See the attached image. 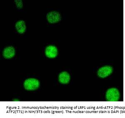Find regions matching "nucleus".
<instances>
[{
  "label": "nucleus",
  "mask_w": 125,
  "mask_h": 118,
  "mask_svg": "<svg viewBox=\"0 0 125 118\" xmlns=\"http://www.w3.org/2000/svg\"><path fill=\"white\" fill-rule=\"evenodd\" d=\"M40 82L35 78L27 79L23 83V87L25 90L28 91H34L39 88Z\"/></svg>",
  "instance_id": "f257e3e1"
},
{
  "label": "nucleus",
  "mask_w": 125,
  "mask_h": 118,
  "mask_svg": "<svg viewBox=\"0 0 125 118\" xmlns=\"http://www.w3.org/2000/svg\"><path fill=\"white\" fill-rule=\"evenodd\" d=\"M106 99L109 101H116L119 99V91L117 89L112 88L108 90L106 93Z\"/></svg>",
  "instance_id": "f03ea898"
},
{
  "label": "nucleus",
  "mask_w": 125,
  "mask_h": 118,
  "mask_svg": "<svg viewBox=\"0 0 125 118\" xmlns=\"http://www.w3.org/2000/svg\"><path fill=\"white\" fill-rule=\"evenodd\" d=\"M46 19L50 23L53 24L58 23L61 20V14L57 11H52L47 13Z\"/></svg>",
  "instance_id": "7ed1b4c3"
},
{
  "label": "nucleus",
  "mask_w": 125,
  "mask_h": 118,
  "mask_svg": "<svg viewBox=\"0 0 125 118\" xmlns=\"http://www.w3.org/2000/svg\"><path fill=\"white\" fill-rule=\"evenodd\" d=\"M113 71L112 67L110 66H104L101 67L97 72L98 77L101 78H104L108 77L112 74Z\"/></svg>",
  "instance_id": "20e7f679"
},
{
  "label": "nucleus",
  "mask_w": 125,
  "mask_h": 118,
  "mask_svg": "<svg viewBox=\"0 0 125 118\" xmlns=\"http://www.w3.org/2000/svg\"><path fill=\"white\" fill-rule=\"evenodd\" d=\"M46 56L49 58H55L58 55V50L57 47L54 45H50L46 47L45 50Z\"/></svg>",
  "instance_id": "39448f33"
},
{
  "label": "nucleus",
  "mask_w": 125,
  "mask_h": 118,
  "mask_svg": "<svg viewBox=\"0 0 125 118\" xmlns=\"http://www.w3.org/2000/svg\"><path fill=\"white\" fill-rule=\"evenodd\" d=\"M3 57L6 59H10L14 57L16 54V50L12 46L6 47L2 53Z\"/></svg>",
  "instance_id": "423d86ee"
},
{
  "label": "nucleus",
  "mask_w": 125,
  "mask_h": 118,
  "mask_svg": "<svg viewBox=\"0 0 125 118\" xmlns=\"http://www.w3.org/2000/svg\"><path fill=\"white\" fill-rule=\"evenodd\" d=\"M58 81L62 84H66L69 83L71 76L67 72H62L60 73L58 77Z\"/></svg>",
  "instance_id": "0eeeda50"
},
{
  "label": "nucleus",
  "mask_w": 125,
  "mask_h": 118,
  "mask_svg": "<svg viewBox=\"0 0 125 118\" xmlns=\"http://www.w3.org/2000/svg\"><path fill=\"white\" fill-rule=\"evenodd\" d=\"M15 27L17 32L22 34L25 33L26 29V23L23 20H20L16 23Z\"/></svg>",
  "instance_id": "6e6552de"
},
{
  "label": "nucleus",
  "mask_w": 125,
  "mask_h": 118,
  "mask_svg": "<svg viewBox=\"0 0 125 118\" xmlns=\"http://www.w3.org/2000/svg\"><path fill=\"white\" fill-rule=\"evenodd\" d=\"M14 1L17 9H21L23 8V3L21 0H15Z\"/></svg>",
  "instance_id": "1a4fd4ad"
},
{
  "label": "nucleus",
  "mask_w": 125,
  "mask_h": 118,
  "mask_svg": "<svg viewBox=\"0 0 125 118\" xmlns=\"http://www.w3.org/2000/svg\"><path fill=\"white\" fill-rule=\"evenodd\" d=\"M13 101H20V100H18V99H14V100H13Z\"/></svg>",
  "instance_id": "9d476101"
}]
</instances>
